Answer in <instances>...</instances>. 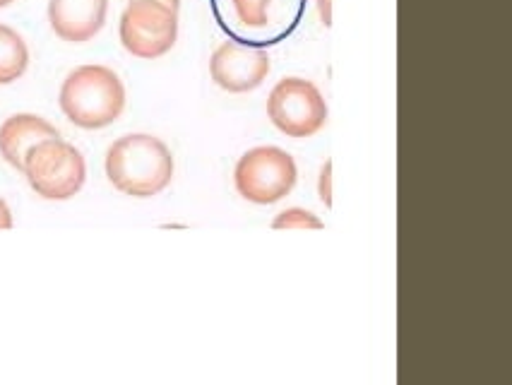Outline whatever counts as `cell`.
I'll list each match as a JSON object with an SVG mask.
<instances>
[{"label":"cell","instance_id":"6da1fadb","mask_svg":"<svg viewBox=\"0 0 512 385\" xmlns=\"http://www.w3.org/2000/svg\"><path fill=\"white\" fill-rule=\"evenodd\" d=\"M104 169L118 193L152 198L164 193L174 179V154L157 135L130 133L109 147Z\"/></svg>","mask_w":512,"mask_h":385},{"label":"cell","instance_id":"7a4b0ae2","mask_svg":"<svg viewBox=\"0 0 512 385\" xmlns=\"http://www.w3.org/2000/svg\"><path fill=\"white\" fill-rule=\"evenodd\" d=\"M58 104L73 126L99 130L123 114L125 85L106 65H80L63 80Z\"/></svg>","mask_w":512,"mask_h":385},{"label":"cell","instance_id":"3957f363","mask_svg":"<svg viewBox=\"0 0 512 385\" xmlns=\"http://www.w3.org/2000/svg\"><path fill=\"white\" fill-rule=\"evenodd\" d=\"M22 174L44 200H70L85 186L87 162L75 145L56 138L41 142L27 154Z\"/></svg>","mask_w":512,"mask_h":385},{"label":"cell","instance_id":"277c9868","mask_svg":"<svg viewBox=\"0 0 512 385\" xmlns=\"http://www.w3.org/2000/svg\"><path fill=\"white\" fill-rule=\"evenodd\" d=\"M296 162L282 147H253L236 162L234 183L241 198L253 205H275L294 191Z\"/></svg>","mask_w":512,"mask_h":385},{"label":"cell","instance_id":"5b68a950","mask_svg":"<svg viewBox=\"0 0 512 385\" xmlns=\"http://www.w3.org/2000/svg\"><path fill=\"white\" fill-rule=\"evenodd\" d=\"M267 116L289 138H311L327 123V104L311 80L284 77L267 97Z\"/></svg>","mask_w":512,"mask_h":385},{"label":"cell","instance_id":"8992f818","mask_svg":"<svg viewBox=\"0 0 512 385\" xmlns=\"http://www.w3.org/2000/svg\"><path fill=\"white\" fill-rule=\"evenodd\" d=\"M121 44L135 58L154 61L174 49L178 39V13L157 0H130L121 15Z\"/></svg>","mask_w":512,"mask_h":385},{"label":"cell","instance_id":"52a82bcc","mask_svg":"<svg viewBox=\"0 0 512 385\" xmlns=\"http://www.w3.org/2000/svg\"><path fill=\"white\" fill-rule=\"evenodd\" d=\"M267 73H270L267 51L236 44V41H224L210 58L214 85L231 94L253 92L255 87L263 85Z\"/></svg>","mask_w":512,"mask_h":385},{"label":"cell","instance_id":"ba28073f","mask_svg":"<svg viewBox=\"0 0 512 385\" xmlns=\"http://www.w3.org/2000/svg\"><path fill=\"white\" fill-rule=\"evenodd\" d=\"M109 0H49L53 34L70 44L94 39L106 25Z\"/></svg>","mask_w":512,"mask_h":385},{"label":"cell","instance_id":"9c48e42d","mask_svg":"<svg viewBox=\"0 0 512 385\" xmlns=\"http://www.w3.org/2000/svg\"><path fill=\"white\" fill-rule=\"evenodd\" d=\"M56 138H61V133L46 118L37 114H15L5 118L3 126H0V157L13 169L22 171L27 154L34 147Z\"/></svg>","mask_w":512,"mask_h":385},{"label":"cell","instance_id":"30bf717a","mask_svg":"<svg viewBox=\"0 0 512 385\" xmlns=\"http://www.w3.org/2000/svg\"><path fill=\"white\" fill-rule=\"evenodd\" d=\"M29 68L27 41L13 27L0 25V85L17 82Z\"/></svg>","mask_w":512,"mask_h":385},{"label":"cell","instance_id":"8fae6325","mask_svg":"<svg viewBox=\"0 0 512 385\" xmlns=\"http://www.w3.org/2000/svg\"><path fill=\"white\" fill-rule=\"evenodd\" d=\"M272 0H234L238 22L250 29H263L270 22Z\"/></svg>","mask_w":512,"mask_h":385},{"label":"cell","instance_id":"7c38bea8","mask_svg":"<svg viewBox=\"0 0 512 385\" xmlns=\"http://www.w3.org/2000/svg\"><path fill=\"white\" fill-rule=\"evenodd\" d=\"M275 229H323V219H318L313 212L303 210V207H289V210L279 212L272 219Z\"/></svg>","mask_w":512,"mask_h":385},{"label":"cell","instance_id":"4fadbf2b","mask_svg":"<svg viewBox=\"0 0 512 385\" xmlns=\"http://www.w3.org/2000/svg\"><path fill=\"white\" fill-rule=\"evenodd\" d=\"M318 195H320V200H323L327 207H332V162H330V159H327L325 167L320 169Z\"/></svg>","mask_w":512,"mask_h":385},{"label":"cell","instance_id":"5bb4252c","mask_svg":"<svg viewBox=\"0 0 512 385\" xmlns=\"http://www.w3.org/2000/svg\"><path fill=\"white\" fill-rule=\"evenodd\" d=\"M318 15L325 27L332 25V0H318Z\"/></svg>","mask_w":512,"mask_h":385},{"label":"cell","instance_id":"9a60e30c","mask_svg":"<svg viewBox=\"0 0 512 385\" xmlns=\"http://www.w3.org/2000/svg\"><path fill=\"white\" fill-rule=\"evenodd\" d=\"M0 229H13V215L5 200H0Z\"/></svg>","mask_w":512,"mask_h":385},{"label":"cell","instance_id":"2e32d148","mask_svg":"<svg viewBox=\"0 0 512 385\" xmlns=\"http://www.w3.org/2000/svg\"><path fill=\"white\" fill-rule=\"evenodd\" d=\"M157 3L166 5V8L174 10V13H178V8H181V0H157Z\"/></svg>","mask_w":512,"mask_h":385},{"label":"cell","instance_id":"e0dca14e","mask_svg":"<svg viewBox=\"0 0 512 385\" xmlns=\"http://www.w3.org/2000/svg\"><path fill=\"white\" fill-rule=\"evenodd\" d=\"M10 3H15V0H0V8H8Z\"/></svg>","mask_w":512,"mask_h":385}]
</instances>
